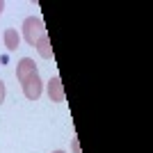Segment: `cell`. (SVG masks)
I'll use <instances>...</instances> for the list:
<instances>
[{
	"instance_id": "cell-1",
	"label": "cell",
	"mask_w": 153,
	"mask_h": 153,
	"mask_svg": "<svg viewBox=\"0 0 153 153\" xmlns=\"http://www.w3.org/2000/svg\"><path fill=\"white\" fill-rule=\"evenodd\" d=\"M44 34H46V27H44V21L39 16H27L23 21V37H25V41L30 46H34Z\"/></svg>"
},
{
	"instance_id": "cell-2",
	"label": "cell",
	"mask_w": 153,
	"mask_h": 153,
	"mask_svg": "<svg viewBox=\"0 0 153 153\" xmlns=\"http://www.w3.org/2000/svg\"><path fill=\"white\" fill-rule=\"evenodd\" d=\"M32 76H37V64H34V59L23 57L19 64H16V78H19V82L23 85L25 80H30Z\"/></svg>"
},
{
	"instance_id": "cell-3",
	"label": "cell",
	"mask_w": 153,
	"mask_h": 153,
	"mask_svg": "<svg viewBox=\"0 0 153 153\" xmlns=\"http://www.w3.org/2000/svg\"><path fill=\"white\" fill-rule=\"evenodd\" d=\"M41 91H44V82H41L39 73L23 82V94H25V98H30V101H37L39 96H41Z\"/></svg>"
},
{
	"instance_id": "cell-4",
	"label": "cell",
	"mask_w": 153,
	"mask_h": 153,
	"mask_svg": "<svg viewBox=\"0 0 153 153\" xmlns=\"http://www.w3.org/2000/svg\"><path fill=\"white\" fill-rule=\"evenodd\" d=\"M48 96H51L53 103H62L64 101V87H62V80L57 76L48 80Z\"/></svg>"
},
{
	"instance_id": "cell-5",
	"label": "cell",
	"mask_w": 153,
	"mask_h": 153,
	"mask_svg": "<svg viewBox=\"0 0 153 153\" xmlns=\"http://www.w3.org/2000/svg\"><path fill=\"white\" fill-rule=\"evenodd\" d=\"M34 48L39 51V55L46 59H51L53 57V46H51V39H48V34H44V37L39 39L37 44H34Z\"/></svg>"
},
{
	"instance_id": "cell-6",
	"label": "cell",
	"mask_w": 153,
	"mask_h": 153,
	"mask_svg": "<svg viewBox=\"0 0 153 153\" xmlns=\"http://www.w3.org/2000/svg\"><path fill=\"white\" fill-rule=\"evenodd\" d=\"M5 46H7V51H16V48H19V44H21V37H19V32L16 30H12V27H9V30H5Z\"/></svg>"
},
{
	"instance_id": "cell-7",
	"label": "cell",
	"mask_w": 153,
	"mask_h": 153,
	"mask_svg": "<svg viewBox=\"0 0 153 153\" xmlns=\"http://www.w3.org/2000/svg\"><path fill=\"white\" fill-rule=\"evenodd\" d=\"M5 94H7V89H5V82L0 80V103L5 101Z\"/></svg>"
},
{
	"instance_id": "cell-8",
	"label": "cell",
	"mask_w": 153,
	"mask_h": 153,
	"mask_svg": "<svg viewBox=\"0 0 153 153\" xmlns=\"http://www.w3.org/2000/svg\"><path fill=\"white\" fill-rule=\"evenodd\" d=\"M2 9H5V2H2V0H0V14H2Z\"/></svg>"
},
{
	"instance_id": "cell-9",
	"label": "cell",
	"mask_w": 153,
	"mask_h": 153,
	"mask_svg": "<svg viewBox=\"0 0 153 153\" xmlns=\"http://www.w3.org/2000/svg\"><path fill=\"white\" fill-rule=\"evenodd\" d=\"M53 153H64V151H53Z\"/></svg>"
}]
</instances>
